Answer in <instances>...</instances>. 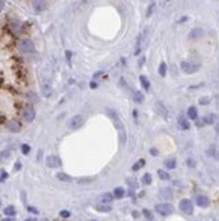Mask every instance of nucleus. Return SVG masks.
<instances>
[{"label":"nucleus","mask_w":219,"mask_h":221,"mask_svg":"<svg viewBox=\"0 0 219 221\" xmlns=\"http://www.w3.org/2000/svg\"><path fill=\"white\" fill-rule=\"evenodd\" d=\"M84 122H85V118H84L81 114H77V115H74V117H72V118L69 119V122H68V128L76 130V129H80V128L84 125Z\"/></svg>","instance_id":"f257e3e1"},{"label":"nucleus","mask_w":219,"mask_h":221,"mask_svg":"<svg viewBox=\"0 0 219 221\" xmlns=\"http://www.w3.org/2000/svg\"><path fill=\"white\" fill-rule=\"evenodd\" d=\"M19 50L22 53H31L34 50V42L28 38H24L19 42Z\"/></svg>","instance_id":"f03ea898"},{"label":"nucleus","mask_w":219,"mask_h":221,"mask_svg":"<svg viewBox=\"0 0 219 221\" xmlns=\"http://www.w3.org/2000/svg\"><path fill=\"white\" fill-rule=\"evenodd\" d=\"M156 210L161 216H169V214L173 213L175 209L170 204H158V205H156Z\"/></svg>","instance_id":"7ed1b4c3"},{"label":"nucleus","mask_w":219,"mask_h":221,"mask_svg":"<svg viewBox=\"0 0 219 221\" xmlns=\"http://www.w3.org/2000/svg\"><path fill=\"white\" fill-rule=\"evenodd\" d=\"M180 210L185 214H192L193 213V205L189 199H181L180 201Z\"/></svg>","instance_id":"20e7f679"},{"label":"nucleus","mask_w":219,"mask_h":221,"mask_svg":"<svg viewBox=\"0 0 219 221\" xmlns=\"http://www.w3.org/2000/svg\"><path fill=\"white\" fill-rule=\"evenodd\" d=\"M199 68H200L199 64H191V63H187V61L181 63V69L185 73H195V72L199 71Z\"/></svg>","instance_id":"39448f33"},{"label":"nucleus","mask_w":219,"mask_h":221,"mask_svg":"<svg viewBox=\"0 0 219 221\" xmlns=\"http://www.w3.org/2000/svg\"><path fill=\"white\" fill-rule=\"evenodd\" d=\"M46 164H47V167H50V168H58V167H61L62 162H61V159H60L58 156H49V158L46 159Z\"/></svg>","instance_id":"423d86ee"},{"label":"nucleus","mask_w":219,"mask_h":221,"mask_svg":"<svg viewBox=\"0 0 219 221\" xmlns=\"http://www.w3.org/2000/svg\"><path fill=\"white\" fill-rule=\"evenodd\" d=\"M23 118L26 119L27 122H31L33 119L35 118V110H34L31 106H26L23 109Z\"/></svg>","instance_id":"0eeeda50"},{"label":"nucleus","mask_w":219,"mask_h":221,"mask_svg":"<svg viewBox=\"0 0 219 221\" xmlns=\"http://www.w3.org/2000/svg\"><path fill=\"white\" fill-rule=\"evenodd\" d=\"M33 7H34V10L37 12H41L43 10H46L47 4L45 0H33Z\"/></svg>","instance_id":"6e6552de"},{"label":"nucleus","mask_w":219,"mask_h":221,"mask_svg":"<svg viewBox=\"0 0 219 221\" xmlns=\"http://www.w3.org/2000/svg\"><path fill=\"white\" fill-rule=\"evenodd\" d=\"M203 36H204V30L200 27L192 29L191 33H189V38H192V40H198V38H200V37H203Z\"/></svg>","instance_id":"1a4fd4ad"},{"label":"nucleus","mask_w":219,"mask_h":221,"mask_svg":"<svg viewBox=\"0 0 219 221\" xmlns=\"http://www.w3.org/2000/svg\"><path fill=\"white\" fill-rule=\"evenodd\" d=\"M196 204H198V206H200V208H207V206L210 205V199H208L206 195H198V197H196Z\"/></svg>","instance_id":"9d476101"},{"label":"nucleus","mask_w":219,"mask_h":221,"mask_svg":"<svg viewBox=\"0 0 219 221\" xmlns=\"http://www.w3.org/2000/svg\"><path fill=\"white\" fill-rule=\"evenodd\" d=\"M41 88H42V94L43 96H46V98H49L51 95V92H53V88H51V86L47 82H43L42 86H41Z\"/></svg>","instance_id":"9b49d317"},{"label":"nucleus","mask_w":219,"mask_h":221,"mask_svg":"<svg viewBox=\"0 0 219 221\" xmlns=\"http://www.w3.org/2000/svg\"><path fill=\"white\" fill-rule=\"evenodd\" d=\"M7 126H8V130L14 132V133H18L20 130V123L18 121H10Z\"/></svg>","instance_id":"f8f14e48"},{"label":"nucleus","mask_w":219,"mask_h":221,"mask_svg":"<svg viewBox=\"0 0 219 221\" xmlns=\"http://www.w3.org/2000/svg\"><path fill=\"white\" fill-rule=\"evenodd\" d=\"M55 176H57V179L61 181V182H72V178L68 174H65V172H58Z\"/></svg>","instance_id":"ddd939ff"},{"label":"nucleus","mask_w":219,"mask_h":221,"mask_svg":"<svg viewBox=\"0 0 219 221\" xmlns=\"http://www.w3.org/2000/svg\"><path fill=\"white\" fill-rule=\"evenodd\" d=\"M156 109H157V111H158V113H161V115H162V117H166L168 111H166V109H165L164 105H162L161 102H157L156 103Z\"/></svg>","instance_id":"4468645a"},{"label":"nucleus","mask_w":219,"mask_h":221,"mask_svg":"<svg viewBox=\"0 0 219 221\" xmlns=\"http://www.w3.org/2000/svg\"><path fill=\"white\" fill-rule=\"evenodd\" d=\"M114 197H112V194H110V193H104L100 197V201L103 202V204H110V202H112Z\"/></svg>","instance_id":"2eb2a0df"},{"label":"nucleus","mask_w":219,"mask_h":221,"mask_svg":"<svg viewBox=\"0 0 219 221\" xmlns=\"http://www.w3.org/2000/svg\"><path fill=\"white\" fill-rule=\"evenodd\" d=\"M188 117H189V118L191 119H198V110H196V107H189V109H188Z\"/></svg>","instance_id":"dca6fc26"},{"label":"nucleus","mask_w":219,"mask_h":221,"mask_svg":"<svg viewBox=\"0 0 219 221\" xmlns=\"http://www.w3.org/2000/svg\"><path fill=\"white\" fill-rule=\"evenodd\" d=\"M161 197L164 198V199H166V201H169V199H172V191L169 189H164L162 191H161Z\"/></svg>","instance_id":"f3484780"},{"label":"nucleus","mask_w":219,"mask_h":221,"mask_svg":"<svg viewBox=\"0 0 219 221\" xmlns=\"http://www.w3.org/2000/svg\"><path fill=\"white\" fill-rule=\"evenodd\" d=\"M123 195H125V190L122 189V187H116V189L114 190V194H112V197L115 198H123Z\"/></svg>","instance_id":"a211bd4d"},{"label":"nucleus","mask_w":219,"mask_h":221,"mask_svg":"<svg viewBox=\"0 0 219 221\" xmlns=\"http://www.w3.org/2000/svg\"><path fill=\"white\" fill-rule=\"evenodd\" d=\"M139 80H141V84H142V87L145 88V90H149L150 88V82H149V79L146 77V76H139Z\"/></svg>","instance_id":"6ab92c4d"},{"label":"nucleus","mask_w":219,"mask_h":221,"mask_svg":"<svg viewBox=\"0 0 219 221\" xmlns=\"http://www.w3.org/2000/svg\"><path fill=\"white\" fill-rule=\"evenodd\" d=\"M133 99L138 103H142L143 102V95H142L139 91H133Z\"/></svg>","instance_id":"aec40b11"},{"label":"nucleus","mask_w":219,"mask_h":221,"mask_svg":"<svg viewBox=\"0 0 219 221\" xmlns=\"http://www.w3.org/2000/svg\"><path fill=\"white\" fill-rule=\"evenodd\" d=\"M15 213H16V210H15V208H14V206H7V208L4 209V214H6V216H8V217L15 216Z\"/></svg>","instance_id":"412c9836"},{"label":"nucleus","mask_w":219,"mask_h":221,"mask_svg":"<svg viewBox=\"0 0 219 221\" xmlns=\"http://www.w3.org/2000/svg\"><path fill=\"white\" fill-rule=\"evenodd\" d=\"M165 167L169 168V170H173L175 167H176V160L175 159H168V160H165Z\"/></svg>","instance_id":"4be33fe9"},{"label":"nucleus","mask_w":219,"mask_h":221,"mask_svg":"<svg viewBox=\"0 0 219 221\" xmlns=\"http://www.w3.org/2000/svg\"><path fill=\"white\" fill-rule=\"evenodd\" d=\"M158 176H160V179H162V181H169V174L166 172V171H164V170H158Z\"/></svg>","instance_id":"5701e85b"},{"label":"nucleus","mask_w":219,"mask_h":221,"mask_svg":"<svg viewBox=\"0 0 219 221\" xmlns=\"http://www.w3.org/2000/svg\"><path fill=\"white\" fill-rule=\"evenodd\" d=\"M142 183L143 185H150L152 183V175L150 174H145L142 176Z\"/></svg>","instance_id":"b1692460"},{"label":"nucleus","mask_w":219,"mask_h":221,"mask_svg":"<svg viewBox=\"0 0 219 221\" xmlns=\"http://www.w3.org/2000/svg\"><path fill=\"white\" fill-rule=\"evenodd\" d=\"M158 73L161 76H165L166 75V64L165 63H161L160 64V68H158Z\"/></svg>","instance_id":"393cba45"},{"label":"nucleus","mask_w":219,"mask_h":221,"mask_svg":"<svg viewBox=\"0 0 219 221\" xmlns=\"http://www.w3.org/2000/svg\"><path fill=\"white\" fill-rule=\"evenodd\" d=\"M96 210H99V212H111V206H108V205H98L96 206Z\"/></svg>","instance_id":"a878e982"},{"label":"nucleus","mask_w":219,"mask_h":221,"mask_svg":"<svg viewBox=\"0 0 219 221\" xmlns=\"http://www.w3.org/2000/svg\"><path fill=\"white\" fill-rule=\"evenodd\" d=\"M214 121H215V117H214V114L206 115V117H204V119H203L204 123H214Z\"/></svg>","instance_id":"bb28decb"},{"label":"nucleus","mask_w":219,"mask_h":221,"mask_svg":"<svg viewBox=\"0 0 219 221\" xmlns=\"http://www.w3.org/2000/svg\"><path fill=\"white\" fill-rule=\"evenodd\" d=\"M143 164H145V160H143V159H141V160L138 162V164H134V166H133V170L134 171H138L142 166H143Z\"/></svg>","instance_id":"cd10ccee"},{"label":"nucleus","mask_w":219,"mask_h":221,"mask_svg":"<svg viewBox=\"0 0 219 221\" xmlns=\"http://www.w3.org/2000/svg\"><path fill=\"white\" fill-rule=\"evenodd\" d=\"M179 128H180V129H183V130H187L189 126H188V122H187V121L180 119V125H179Z\"/></svg>","instance_id":"c85d7f7f"},{"label":"nucleus","mask_w":219,"mask_h":221,"mask_svg":"<svg viewBox=\"0 0 219 221\" xmlns=\"http://www.w3.org/2000/svg\"><path fill=\"white\" fill-rule=\"evenodd\" d=\"M22 152H23V155H28L30 153V146L27 144H23L22 145Z\"/></svg>","instance_id":"c756f323"},{"label":"nucleus","mask_w":219,"mask_h":221,"mask_svg":"<svg viewBox=\"0 0 219 221\" xmlns=\"http://www.w3.org/2000/svg\"><path fill=\"white\" fill-rule=\"evenodd\" d=\"M92 181H94L92 178H81V179H78V183H89Z\"/></svg>","instance_id":"7c9ffc66"},{"label":"nucleus","mask_w":219,"mask_h":221,"mask_svg":"<svg viewBox=\"0 0 219 221\" xmlns=\"http://www.w3.org/2000/svg\"><path fill=\"white\" fill-rule=\"evenodd\" d=\"M60 216H61V217H64V218H68L69 216H71V213H69L68 210H61V212H60Z\"/></svg>","instance_id":"2f4dec72"},{"label":"nucleus","mask_w":219,"mask_h":221,"mask_svg":"<svg viewBox=\"0 0 219 221\" xmlns=\"http://www.w3.org/2000/svg\"><path fill=\"white\" fill-rule=\"evenodd\" d=\"M143 214H145V217L146 218H149V220H152L153 218V216H152V213H150V212H149V210H143Z\"/></svg>","instance_id":"473e14b6"},{"label":"nucleus","mask_w":219,"mask_h":221,"mask_svg":"<svg viewBox=\"0 0 219 221\" xmlns=\"http://www.w3.org/2000/svg\"><path fill=\"white\" fill-rule=\"evenodd\" d=\"M8 176V175H7V172H4V171H3V172H1V175H0V182H3L4 181V179H6V178H7Z\"/></svg>","instance_id":"72a5a7b5"},{"label":"nucleus","mask_w":219,"mask_h":221,"mask_svg":"<svg viewBox=\"0 0 219 221\" xmlns=\"http://www.w3.org/2000/svg\"><path fill=\"white\" fill-rule=\"evenodd\" d=\"M65 54H67V61H68L69 64H71V52L67 50V53H65Z\"/></svg>","instance_id":"f704fd0d"},{"label":"nucleus","mask_w":219,"mask_h":221,"mask_svg":"<svg viewBox=\"0 0 219 221\" xmlns=\"http://www.w3.org/2000/svg\"><path fill=\"white\" fill-rule=\"evenodd\" d=\"M153 8H154V4H152V6H150V7H149V11H148V14H146V15H148V16H150V15H152V11H153Z\"/></svg>","instance_id":"c9c22d12"},{"label":"nucleus","mask_w":219,"mask_h":221,"mask_svg":"<svg viewBox=\"0 0 219 221\" xmlns=\"http://www.w3.org/2000/svg\"><path fill=\"white\" fill-rule=\"evenodd\" d=\"M187 164H188L189 167H195V162H193V160H188Z\"/></svg>","instance_id":"e433bc0d"},{"label":"nucleus","mask_w":219,"mask_h":221,"mask_svg":"<svg viewBox=\"0 0 219 221\" xmlns=\"http://www.w3.org/2000/svg\"><path fill=\"white\" fill-rule=\"evenodd\" d=\"M208 100H210L208 98H203V99H200V103H202V105H204V103H208Z\"/></svg>","instance_id":"4c0bfd02"},{"label":"nucleus","mask_w":219,"mask_h":221,"mask_svg":"<svg viewBox=\"0 0 219 221\" xmlns=\"http://www.w3.org/2000/svg\"><path fill=\"white\" fill-rule=\"evenodd\" d=\"M4 8V0H0V11Z\"/></svg>","instance_id":"58836bf2"},{"label":"nucleus","mask_w":219,"mask_h":221,"mask_svg":"<svg viewBox=\"0 0 219 221\" xmlns=\"http://www.w3.org/2000/svg\"><path fill=\"white\" fill-rule=\"evenodd\" d=\"M150 153L156 156V155H158V152H157V149H152V151H150Z\"/></svg>","instance_id":"ea45409f"},{"label":"nucleus","mask_w":219,"mask_h":221,"mask_svg":"<svg viewBox=\"0 0 219 221\" xmlns=\"http://www.w3.org/2000/svg\"><path fill=\"white\" fill-rule=\"evenodd\" d=\"M28 210H30V212H33V213H38V212H37V209H34V208H27Z\"/></svg>","instance_id":"a19ab883"},{"label":"nucleus","mask_w":219,"mask_h":221,"mask_svg":"<svg viewBox=\"0 0 219 221\" xmlns=\"http://www.w3.org/2000/svg\"><path fill=\"white\" fill-rule=\"evenodd\" d=\"M96 86H98V84H96V83H94V82L91 83V87H92V88H96Z\"/></svg>","instance_id":"79ce46f5"},{"label":"nucleus","mask_w":219,"mask_h":221,"mask_svg":"<svg viewBox=\"0 0 219 221\" xmlns=\"http://www.w3.org/2000/svg\"><path fill=\"white\" fill-rule=\"evenodd\" d=\"M15 168H16V170H19V168H20V164H19V163H16V166H15Z\"/></svg>","instance_id":"37998d69"},{"label":"nucleus","mask_w":219,"mask_h":221,"mask_svg":"<svg viewBox=\"0 0 219 221\" xmlns=\"http://www.w3.org/2000/svg\"><path fill=\"white\" fill-rule=\"evenodd\" d=\"M26 221H35V218H27Z\"/></svg>","instance_id":"c03bdc74"},{"label":"nucleus","mask_w":219,"mask_h":221,"mask_svg":"<svg viewBox=\"0 0 219 221\" xmlns=\"http://www.w3.org/2000/svg\"><path fill=\"white\" fill-rule=\"evenodd\" d=\"M3 221H10V220H3Z\"/></svg>","instance_id":"a18cd8bd"},{"label":"nucleus","mask_w":219,"mask_h":221,"mask_svg":"<svg viewBox=\"0 0 219 221\" xmlns=\"http://www.w3.org/2000/svg\"><path fill=\"white\" fill-rule=\"evenodd\" d=\"M0 205H1V204H0Z\"/></svg>","instance_id":"49530a36"}]
</instances>
